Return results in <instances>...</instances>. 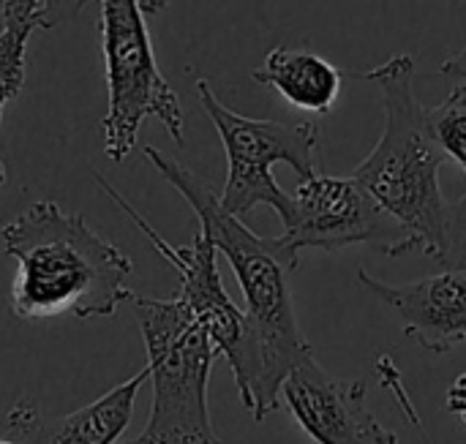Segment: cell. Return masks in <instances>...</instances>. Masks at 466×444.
I'll return each mask as SVG.
<instances>
[{
  "mask_svg": "<svg viewBox=\"0 0 466 444\" xmlns=\"http://www.w3.org/2000/svg\"><path fill=\"white\" fill-rule=\"evenodd\" d=\"M142 156L191 205L199 229L210 237L216 251L227 257L240 284L246 300V352L232 377L240 404L257 423H262L281 407V382L287 374L314 355L298 325L289 287V278L300 265V254H295L281 237H262L251 232L243 218L221 207L213 183L177 158L153 145H145Z\"/></svg>",
  "mask_w": 466,
  "mask_h": 444,
  "instance_id": "cell-1",
  "label": "cell"
},
{
  "mask_svg": "<svg viewBox=\"0 0 466 444\" xmlns=\"http://www.w3.org/2000/svg\"><path fill=\"white\" fill-rule=\"evenodd\" d=\"M0 240L16 262L11 308L27 322L63 314L115 317L134 295L126 287L134 262L79 213H66L52 199L33 202L8 221Z\"/></svg>",
  "mask_w": 466,
  "mask_h": 444,
  "instance_id": "cell-2",
  "label": "cell"
},
{
  "mask_svg": "<svg viewBox=\"0 0 466 444\" xmlns=\"http://www.w3.org/2000/svg\"><path fill=\"white\" fill-rule=\"evenodd\" d=\"M350 76L377 85L385 104L382 136L352 177L407 232L412 251L442 262L453 207L440 186V166L448 156L426 128V106L415 93V60L399 52L369 71H350Z\"/></svg>",
  "mask_w": 466,
  "mask_h": 444,
  "instance_id": "cell-3",
  "label": "cell"
},
{
  "mask_svg": "<svg viewBox=\"0 0 466 444\" xmlns=\"http://www.w3.org/2000/svg\"><path fill=\"white\" fill-rule=\"evenodd\" d=\"M128 303L147 352L153 404L142 434L120 444H224L208 407V379L218 349L205 328L177 298L131 295Z\"/></svg>",
  "mask_w": 466,
  "mask_h": 444,
  "instance_id": "cell-4",
  "label": "cell"
},
{
  "mask_svg": "<svg viewBox=\"0 0 466 444\" xmlns=\"http://www.w3.org/2000/svg\"><path fill=\"white\" fill-rule=\"evenodd\" d=\"M101 52L106 76L104 153L120 164L139 142V128L156 117L175 145L186 142V117L175 87L156 63L147 14L139 0H98Z\"/></svg>",
  "mask_w": 466,
  "mask_h": 444,
  "instance_id": "cell-5",
  "label": "cell"
},
{
  "mask_svg": "<svg viewBox=\"0 0 466 444\" xmlns=\"http://www.w3.org/2000/svg\"><path fill=\"white\" fill-rule=\"evenodd\" d=\"M194 96L218 131L227 153V180L218 191L221 207L243 218L254 207L268 205L284 224L292 210V194L273 177V164L292 166L300 180L314 177L319 147L317 123H281L238 115L213 93L208 79L194 82Z\"/></svg>",
  "mask_w": 466,
  "mask_h": 444,
  "instance_id": "cell-6",
  "label": "cell"
},
{
  "mask_svg": "<svg viewBox=\"0 0 466 444\" xmlns=\"http://www.w3.org/2000/svg\"><path fill=\"white\" fill-rule=\"evenodd\" d=\"M295 254L303 248L344 251L350 246H371L396 259L412 254L407 232L377 205V199L350 175L336 177L317 172L300 180L292 194V210L279 235Z\"/></svg>",
  "mask_w": 466,
  "mask_h": 444,
  "instance_id": "cell-7",
  "label": "cell"
},
{
  "mask_svg": "<svg viewBox=\"0 0 466 444\" xmlns=\"http://www.w3.org/2000/svg\"><path fill=\"white\" fill-rule=\"evenodd\" d=\"M96 186L139 227V232L147 237V243L177 270L180 276V289L175 292V298L188 308V314L205 328L208 338L213 341V347L218 349V355L229 363L232 374L240 368L243 363V352H246V314L232 303V298L224 289L221 273H218V262H216V246L210 243V237L199 229L194 235L191 243L186 246H172L167 237H161L142 213H137L131 207V202L115 188L109 186L98 172H93Z\"/></svg>",
  "mask_w": 466,
  "mask_h": 444,
  "instance_id": "cell-8",
  "label": "cell"
},
{
  "mask_svg": "<svg viewBox=\"0 0 466 444\" xmlns=\"http://www.w3.org/2000/svg\"><path fill=\"white\" fill-rule=\"evenodd\" d=\"M366 382L328 374L311 355L281 382V404L314 444H399L366 407Z\"/></svg>",
  "mask_w": 466,
  "mask_h": 444,
  "instance_id": "cell-9",
  "label": "cell"
},
{
  "mask_svg": "<svg viewBox=\"0 0 466 444\" xmlns=\"http://www.w3.org/2000/svg\"><path fill=\"white\" fill-rule=\"evenodd\" d=\"M358 284L399 314L401 330L420 349L448 355L466 341V270L448 267L407 284H388L358 267Z\"/></svg>",
  "mask_w": 466,
  "mask_h": 444,
  "instance_id": "cell-10",
  "label": "cell"
},
{
  "mask_svg": "<svg viewBox=\"0 0 466 444\" xmlns=\"http://www.w3.org/2000/svg\"><path fill=\"white\" fill-rule=\"evenodd\" d=\"M147 366L93 404L71 415H46L33 401H16L5 429L16 444H115L131 423L134 401L147 382Z\"/></svg>",
  "mask_w": 466,
  "mask_h": 444,
  "instance_id": "cell-11",
  "label": "cell"
},
{
  "mask_svg": "<svg viewBox=\"0 0 466 444\" xmlns=\"http://www.w3.org/2000/svg\"><path fill=\"white\" fill-rule=\"evenodd\" d=\"M251 79L276 90L295 109L317 115H330L344 90V71L309 46H273Z\"/></svg>",
  "mask_w": 466,
  "mask_h": 444,
  "instance_id": "cell-12",
  "label": "cell"
},
{
  "mask_svg": "<svg viewBox=\"0 0 466 444\" xmlns=\"http://www.w3.org/2000/svg\"><path fill=\"white\" fill-rule=\"evenodd\" d=\"M60 25L49 0H0V126L5 106L22 93L27 74V44L35 30ZM5 164L0 158V186Z\"/></svg>",
  "mask_w": 466,
  "mask_h": 444,
  "instance_id": "cell-13",
  "label": "cell"
},
{
  "mask_svg": "<svg viewBox=\"0 0 466 444\" xmlns=\"http://www.w3.org/2000/svg\"><path fill=\"white\" fill-rule=\"evenodd\" d=\"M426 128L448 158L466 169V85H451V93L437 106H426Z\"/></svg>",
  "mask_w": 466,
  "mask_h": 444,
  "instance_id": "cell-14",
  "label": "cell"
},
{
  "mask_svg": "<svg viewBox=\"0 0 466 444\" xmlns=\"http://www.w3.org/2000/svg\"><path fill=\"white\" fill-rule=\"evenodd\" d=\"M374 371H377V377H380L382 388H388V390L393 393V399H396L399 409L410 418V423H412V429L418 431L420 442L434 444L431 442V437L426 434V429H423V420H420V415H418V409H415V401H412V396H410V390H407V385H404V377H401L399 366L393 363V358H390V355H377V360H374Z\"/></svg>",
  "mask_w": 466,
  "mask_h": 444,
  "instance_id": "cell-15",
  "label": "cell"
},
{
  "mask_svg": "<svg viewBox=\"0 0 466 444\" xmlns=\"http://www.w3.org/2000/svg\"><path fill=\"white\" fill-rule=\"evenodd\" d=\"M445 267L466 270V194L451 207V229H448V254L442 259Z\"/></svg>",
  "mask_w": 466,
  "mask_h": 444,
  "instance_id": "cell-16",
  "label": "cell"
},
{
  "mask_svg": "<svg viewBox=\"0 0 466 444\" xmlns=\"http://www.w3.org/2000/svg\"><path fill=\"white\" fill-rule=\"evenodd\" d=\"M445 409H448L453 418H459V420L466 426V374H461V377L453 382V388L448 390Z\"/></svg>",
  "mask_w": 466,
  "mask_h": 444,
  "instance_id": "cell-17",
  "label": "cell"
},
{
  "mask_svg": "<svg viewBox=\"0 0 466 444\" xmlns=\"http://www.w3.org/2000/svg\"><path fill=\"white\" fill-rule=\"evenodd\" d=\"M440 74H442L448 82H453V85H459V82H464L466 85V46L461 52H456V55H451V57L442 60Z\"/></svg>",
  "mask_w": 466,
  "mask_h": 444,
  "instance_id": "cell-18",
  "label": "cell"
},
{
  "mask_svg": "<svg viewBox=\"0 0 466 444\" xmlns=\"http://www.w3.org/2000/svg\"><path fill=\"white\" fill-rule=\"evenodd\" d=\"M167 3H169V0H139V5H142V11H145L147 16H156L158 11H164Z\"/></svg>",
  "mask_w": 466,
  "mask_h": 444,
  "instance_id": "cell-19",
  "label": "cell"
},
{
  "mask_svg": "<svg viewBox=\"0 0 466 444\" xmlns=\"http://www.w3.org/2000/svg\"><path fill=\"white\" fill-rule=\"evenodd\" d=\"M0 444H16V442H0Z\"/></svg>",
  "mask_w": 466,
  "mask_h": 444,
  "instance_id": "cell-20",
  "label": "cell"
},
{
  "mask_svg": "<svg viewBox=\"0 0 466 444\" xmlns=\"http://www.w3.org/2000/svg\"><path fill=\"white\" fill-rule=\"evenodd\" d=\"M464 175H466V169H464Z\"/></svg>",
  "mask_w": 466,
  "mask_h": 444,
  "instance_id": "cell-21",
  "label": "cell"
}]
</instances>
